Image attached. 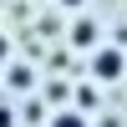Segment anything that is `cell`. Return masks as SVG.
<instances>
[{
    "label": "cell",
    "instance_id": "6da1fadb",
    "mask_svg": "<svg viewBox=\"0 0 127 127\" xmlns=\"http://www.w3.org/2000/svg\"><path fill=\"white\" fill-rule=\"evenodd\" d=\"M87 66H92V76H97L102 87H112V81H122V76H127V51H122V46H112V41H102V46L87 56Z\"/></svg>",
    "mask_w": 127,
    "mask_h": 127
},
{
    "label": "cell",
    "instance_id": "7a4b0ae2",
    "mask_svg": "<svg viewBox=\"0 0 127 127\" xmlns=\"http://www.w3.org/2000/svg\"><path fill=\"white\" fill-rule=\"evenodd\" d=\"M66 46H71V51H97V46H102V26H97L92 15H76L71 31H66Z\"/></svg>",
    "mask_w": 127,
    "mask_h": 127
},
{
    "label": "cell",
    "instance_id": "3957f363",
    "mask_svg": "<svg viewBox=\"0 0 127 127\" xmlns=\"http://www.w3.org/2000/svg\"><path fill=\"white\" fill-rule=\"evenodd\" d=\"M46 127H92V122H87V112H76V107H56L46 117Z\"/></svg>",
    "mask_w": 127,
    "mask_h": 127
},
{
    "label": "cell",
    "instance_id": "277c9868",
    "mask_svg": "<svg viewBox=\"0 0 127 127\" xmlns=\"http://www.w3.org/2000/svg\"><path fill=\"white\" fill-rule=\"evenodd\" d=\"M10 87H15V92L36 87V66H10Z\"/></svg>",
    "mask_w": 127,
    "mask_h": 127
},
{
    "label": "cell",
    "instance_id": "5b68a950",
    "mask_svg": "<svg viewBox=\"0 0 127 127\" xmlns=\"http://www.w3.org/2000/svg\"><path fill=\"white\" fill-rule=\"evenodd\" d=\"M0 66H10V36L0 31Z\"/></svg>",
    "mask_w": 127,
    "mask_h": 127
},
{
    "label": "cell",
    "instance_id": "8992f818",
    "mask_svg": "<svg viewBox=\"0 0 127 127\" xmlns=\"http://www.w3.org/2000/svg\"><path fill=\"white\" fill-rule=\"evenodd\" d=\"M61 10H87V0H56Z\"/></svg>",
    "mask_w": 127,
    "mask_h": 127
},
{
    "label": "cell",
    "instance_id": "52a82bcc",
    "mask_svg": "<svg viewBox=\"0 0 127 127\" xmlns=\"http://www.w3.org/2000/svg\"><path fill=\"white\" fill-rule=\"evenodd\" d=\"M0 127H15V117H10V107H0Z\"/></svg>",
    "mask_w": 127,
    "mask_h": 127
}]
</instances>
